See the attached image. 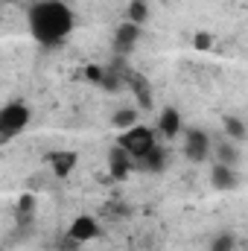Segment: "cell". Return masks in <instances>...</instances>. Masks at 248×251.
I'll list each match as a JSON object with an SVG mask.
<instances>
[{
  "label": "cell",
  "instance_id": "cell-7",
  "mask_svg": "<svg viewBox=\"0 0 248 251\" xmlns=\"http://www.w3.org/2000/svg\"><path fill=\"white\" fill-rule=\"evenodd\" d=\"M67 237L76 240L79 246H82V243H91V240L99 237V225H97L94 216H76V219L70 222V228H67Z\"/></svg>",
  "mask_w": 248,
  "mask_h": 251
},
{
  "label": "cell",
  "instance_id": "cell-20",
  "mask_svg": "<svg viewBox=\"0 0 248 251\" xmlns=\"http://www.w3.org/2000/svg\"><path fill=\"white\" fill-rule=\"evenodd\" d=\"M85 79H88V82H94V85H99V82H102V67L88 64V67H85Z\"/></svg>",
  "mask_w": 248,
  "mask_h": 251
},
{
  "label": "cell",
  "instance_id": "cell-3",
  "mask_svg": "<svg viewBox=\"0 0 248 251\" xmlns=\"http://www.w3.org/2000/svg\"><path fill=\"white\" fill-rule=\"evenodd\" d=\"M210 137L201 128H184V158L193 164H201L210 158Z\"/></svg>",
  "mask_w": 248,
  "mask_h": 251
},
{
  "label": "cell",
  "instance_id": "cell-13",
  "mask_svg": "<svg viewBox=\"0 0 248 251\" xmlns=\"http://www.w3.org/2000/svg\"><path fill=\"white\" fill-rule=\"evenodd\" d=\"M32 216H35V196H32V193H24V196L18 199V204H15V219H18V225L26 231L29 222H32Z\"/></svg>",
  "mask_w": 248,
  "mask_h": 251
},
{
  "label": "cell",
  "instance_id": "cell-2",
  "mask_svg": "<svg viewBox=\"0 0 248 251\" xmlns=\"http://www.w3.org/2000/svg\"><path fill=\"white\" fill-rule=\"evenodd\" d=\"M117 146L123 149L131 161H140V158L155 146V131H152L149 126H137V123H134V126H128V128L120 131Z\"/></svg>",
  "mask_w": 248,
  "mask_h": 251
},
{
  "label": "cell",
  "instance_id": "cell-22",
  "mask_svg": "<svg viewBox=\"0 0 248 251\" xmlns=\"http://www.w3.org/2000/svg\"><path fill=\"white\" fill-rule=\"evenodd\" d=\"M9 140H12V134H9V131L0 126V146H3V143H9Z\"/></svg>",
  "mask_w": 248,
  "mask_h": 251
},
{
  "label": "cell",
  "instance_id": "cell-11",
  "mask_svg": "<svg viewBox=\"0 0 248 251\" xmlns=\"http://www.w3.org/2000/svg\"><path fill=\"white\" fill-rule=\"evenodd\" d=\"M158 131L167 137V140H175L181 131H184V120L178 114V108H164L161 117H158Z\"/></svg>",
  "mask_w": 248,
  "mask_h": 251
},
{
  "label": "cell",
  "instance_id": "cell-4",
  "mask_svg": "<svg viewBox=\"0 0 248 251\" xmlns=\"http://www.w3.org/2000/svg\"><path fill=\"white\" fill-rule=\"evenodd\" d=\"M0 126L15 137L29 126V108L24 102H9L6 108H0Z\"/></svg>",
  "mask_w": 248,
  "mask_h": 251
},
{
  "label": "cell",
  "instance_id": "cell-1",
  "mask_svg": "<svg viewBox=\"0 0 248 251\" xmlns=\"http://www.w3.org/2000/svg\"><path fill=\"white\" fill-rule=\"evenodd\" d=\"M29 32L41 47H59L67 41V35L76 26V18L70 12V6L62 0H38L29 6Z\"/></svg>",
  "mask_w": 248,
  "mask_h": 251
},
{
  "label": "cell",
  "instance_id": "cell-10",
  "mask_svg": "<svg viewBox=\"0 0 248 251\" xmlns=\"http://www.w3.org/2000/svg\"><path fill=\"white\" fill-rule=\"evenodd\" d=\"M108 173H111V178H117V181H125V178L134 173V161L125 155L120 146H114V149L108 152Z\"/></svg>",
  "mask_w": 248,
  "mask_h": 251
},
{
  "label": "cell",
  "instance_id": "cell-12",
  "mask_svg": "<svg viewBox=\"0 0 248 251\" xmlns=\"http://www.w3.org/2000/svg\"><path fill=\"white\" fill-rule=\"evenodd\" d=\"M210 184L216 190H237L240 184V178H237V170L234 167H225V164H216L213 170H210Z\"/></svg>",
  "mask_w": 248,
  "mask_h": 251
},
{
  "label": "cell",
  "instance_id": "cell-8",
  "mask_svg": "<svg viewBox=\"0 0 248 251\" xmlns=\"http://www.w3.org/2000/svg\"><path fill=\"white\" fill-rule=\"evenodd\" d=\"M167 161H170V152H167V146H152L140 161H134V170H146V173H164L167 170Z\"/></svg>",
  "mask_w": 248,
  "mask_h": 251
},
{
  "label": "cell",
  "instance_id": "cell-9",
  "mask_svg": "<svg viewBox=\"0 0 248 251\" xmlns=\"http://www.w3.org/2000/svg\"><path fill=\"white\" fill-rule=\"evenodd\" d=\"M47 164L53 167V173H56L59 178H67V176L76 170L79 155H76V152H70V149H56V152H50V155H47Z\"/></svg>",
  "mask_w": 248,
  "mask_h": 251
},
{
  "label": "cell",
  "instance_id": "cell-19",
  "mask_svg": "<svg viewBox=\"0 0 248 251\" xmlns=\"http://www.w3.org/2000/svg\"><path fill=\"white\" fill-rule=\"evenodd\" d=\"M193 47L201 50V53L210 50V47H213V35H210V32H196V35H193Z\"/></svg>",
  "mask_w": 248,
  "mask_h": 251
},
{
  "label": "cell",
  "instance_id": "cell-17",
  "mask_svg": "<svg viewBox=\"0 0 248 251\" xmlns=\"http://www.w3.org/2000/svg\"><path fill=\"white\" fill-rule=\"evenodd\" d=\"M146 18H149V12H146V3L143 0H131V6H128V24H146Z\"/></svg>",
  "mask_w": 248,
  "mask_h": 251
},
{
  "label": "cell",
  "instance_id": "cell-6",
  "mask_svg": "<svg viewBox=\"0 0 248 251\" xmlns=\"http://www.w3.org/2000/svg\"><path fill=\"white\" fill-rule=\"evenodd\" d=\"M137 41H140V26L125 21V24L117 26V32H114V53L123 59V56H128L137 47Z\"/></svg>",
  "mask_w": 248,
  "mask_h": 251
},
{
  "label": "cell",
  "instance_id": "cell-14",
  "mask_svg": "<svg viewBox=\"0 0 248 251\" xmlns=\"http://www.w3.org/2000/svg\"><path fill=\"white\" fill-rule=\"evenodd\" d=\"M225 134L231 137V140H237V143H243L248 137V128L243 123V117H234V114H225Z\"/></svg>",
  "mask_w": 248,
  "mask_h": 251
},
{
  "label": "cell",
  "instance_id": "cell-16",
  "mask_svg": "<svg viewBox=\"0 0 248 251\" xmlns=\"http://www.w3.org/2000/svg\"><path fill=\"white\" fill-rule=\"evenodd\" d=\"M216 152H219V164H225V167H234V170H237L240 152H237V146H234V143H222Z\"/></svg>",
  "mask_w": 248,
  "mask_h": 251
},
{
  "label": "cell",
  "instance_id": "cell-15",
  "mask_svg": "<svg viewBox=\"0 0 248 251\" xmlns=\"http://www.w3.org/2000/svg\"><path fill=\"white\" fill-rule=\"evenodd\" d=\"M137 123V108H120V111H114V117H111V126H117L120 131L128 128V126Z\"/></svg>",
  "mask_w": 248,
  "mask_h": 251
},
{
  "label": "cell",
  "instance_id": "cell-18",
  "mask_svg": "<svg viewBox=\"0 0 248 251\" xmlns=\"http://www.w3.org/2000/svg\"><path fill=\"white\" fill-rule=\"evenodd\" d=\"M234 249H237L234 234H219V237L213 240V246H210V251H234Z\"/></svg>",
  "mask_w": 248,
  "mask_h": 251
},
{
  "label": "cell",
  "instance_id": "cell-21",
  "mask_svg": "<svg viewBox=\"0 0 248 251\" xmlns=\"http://www.w3.org/2000/svg\"><path fill=\"white\" fill-rule=\"evenodd\" d=\"M56 249H59V251H79V243H76V240H70V237L64 234L62 240H59V246H56Z\"/></svg>",
  "mask_w": 248,
  "mask_h": 251
},
{
  "label": "cell",
  "instance_id": "cell-5",
  "mask_svg": "<svg viewBox=\"0 0 248 251\" xmlns=\"http://www.w3.org/2000/svg\"><path fill=\"white\" fill-rule=\"evenodd\" d=\"M125 88L134 94L140 111H152V88H149V79L140 73V70H131L125 67Z\"/></svg>",
  "mask_w": 248,
  "mask_h": 251
}]
</instances>
